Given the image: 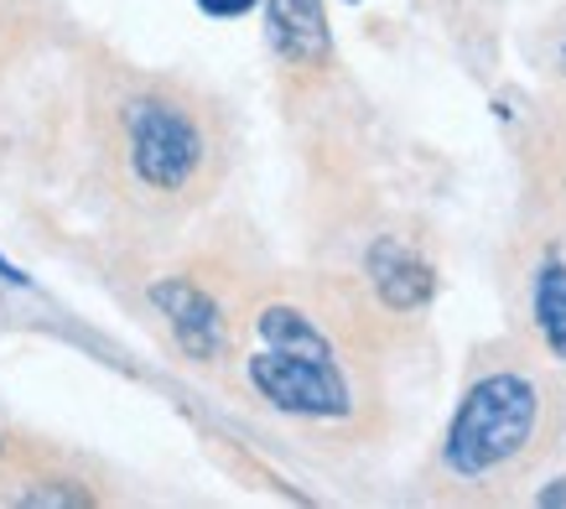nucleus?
Listing matches in <instances>:
<instances>
[{
    "mask_svg": "<svg viewBox=\"0 0 566 509\" xmlns=\"http://www.w3.org/2000/svg\"><path fill=\"white\" fill-rule=\"evenodd\" d=\"M260 349L250 354L244 374L265 406L302 422H333L348 411V380L333 364V343L323 328L296 307H265L260 312Z\"/></svg>",
    "mask_w": 566,
    "mask_h": 509,
    "instance_id": "nucleus-1",
    "label": "nucleus"
},
{
    "mask_svg": "<svg viewBox=\"0 0 566 509\" xmlns=\"http://www.w3.org/2000/svg\"><path fill=\"white\" fill-rule=\"evenodd\" d=\"M535 422H541V391L525 374L494 370L473 380V391L463 395V406L447 426V447H442L447 474L468 478V484L504 474L531 447Z\"/></svg>",
    "mask_w": 566,
    "mask_h": 509,
    "instance_id": "nucleus-2",
    "label": "nucleus"
},
{
    "mask_svg": "<svg viewBox=\"0 0 566 509\" xmlns=\"http://www.w3.org/2000/svg\"><path fill=\"white\" fill-rule=\"evenodd\" d=\"M125 146L136 177L151 193H182L208 162L203 125L167 94H140L125 104Z\"/></svg>",
    "mask_w": 566,
    "mask_h": 509,
    "instance_id": "nucleus-3",
    "label": "nucleus"
},
{
    "mask_svg": "<svg viewBox=\"0 0 566 509\" xmlns=\"http://www.w3.org/2000/svg\"><path fill=\"white\" fill-rule=\"evenodd\" d=\"M151 307L172 323V339L182 343V354L198 359V364H213L229 349V328H223L219 302L208 297L203 287H192L182 276L172 281H156L151 287Z\"/></svg>",
    "mask_w": 566,
    "mask_h": 509,
    "instance_id": "nucleus-4",
    "label": "nucleus"
},
{
    "mask_svg": "<svg viewBox=\"0 0 566 509\" xmlns=\"http://www.w3.org/2000/svg\"><path fill=\"white\" fill-rule=\"evenodd\" d=\"M265 37H271L275 58L292 69H323L333 58L323 0H265Z\"/></svg>",
    "mask_w": 566,
    "mask_h": 509,
    "instance_id": "nucleus-5",
    "label": "nucleus"
},
{
    "mask_svg": "<svg viewBox=\"0 0 566 509\" xmlns=\"http://www.w3.org/2000/svg\"><path fill=\"white\" fill-rule=\"evenodd\" d=\"M369 281H375L379 302L390 307V312H416V307H427L431 287H437L427 260L416 250H406V245H395V239H379L375 250H369Z\"/></svg>",
    "mask_w": 566,
    "mask_h": 509,
    "instance_id": "nucleus-6",
    "label": "nucleus"
},
{
    "mask_svg": "<svg viewBox=\"0 0 566 509\" xmlns=\"http://www.w3.org/2000/svg\"><path fill=\"white\" fill-rule=\"evenodd\" d=\"M531 312H535V328L546 349L566 364V266L562 260H546L541 276H535V291H531Z\"/></svg>",
    "mask_w": 566,
    "mask_h": 509,
    "instance_id": "nucleus-7",
    "label": "nucleus"
},
{
    "mask_svg": "<svg viewBox=\"0 0 566 509\" xmlns=\"http://www.w3.org/2000/svg\"><path fill=\"white\" fill-rule=\"evenodd\" d=\"M17 505H84L78 489H32V494H17Z\"/></svg>",
    "mask_w": 566,
    "mask_h": 509,
    "instance_id": "nucleus-8",
    "label": "nucleus"
},
{
    "mask_svg": "<svg viewBox=\"0 0 566 509\" xmlns=\"http://www.w3.org/2000/svg\"><path fill=\"white\" fill-rule=\"evenodd\" d=\"M208 17H244V11H255V0H198Z\"/></svg>",
    "mask_w": 566,
    "mask_h": 509,
    "instance_id": "nucleus-9",
    "label": "nucleus"
},
{
    "mask_svg": "<svg viewBox=\"0 0 566 509\" xmlns=\"http://www.w3.org/2000/svg\"><path fill=\"white\" fill-rule=\"evenodd\" d=\"M0 276H6V281H17V287H27V276H21L17 266H6V260H0Z\"/></svg>",
    "mask_w": 566,
    "mask_h": 509,
    "instance_id": "nucleus-10",
    "label": "nucleus"
},
{
    "mask_svg": "<svg viewBox=\"0 0 566 509\" xmlns=\"http://www.w3.org/2000/svg\"><path fill=\"white\" fill-rule=\"evenodd\" d=\"M562 73H566V42H562Z\"/></svg>",
    "mask_w": 566,
    "mask_h": 509,
    "instance_id": "nucleus-11",
    "label": "nucleus"
}]
</instances>
